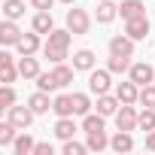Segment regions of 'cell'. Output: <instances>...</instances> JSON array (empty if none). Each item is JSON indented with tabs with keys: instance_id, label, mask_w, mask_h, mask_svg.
Returning a JSON list of instances; mask_svg holds the SVG:
<instances>
[{
	"instance_id": "30",
	"label": "cell",
	"mask_w": 155,
	"mask_h": 155,
	"mask_svg": "<svg viewBox=\"0 0 155 155\" xmlns=\"http://www.w3.org/2000/svg\"><path fill=\"white\" fill-rule=\"evenodd\" d=\"M15 76H21V73H18V67H15L12 61H9V64H0V82H3V85H12Z\"/></svg>"
},
{
	"instance_id": "21",
	"label": "cell",
	"mask_w": 155,
	"mask_h": 155,
	"mask_svg": "<svg viewBox=\"0 0 155 155\" xmlns=\"http://www.w3.org/2000/svg\"><path fill=\"white\" fill-rule=\"evenodd\" d=\"M55 134H58L61 140H70V137L76 134V122H73V116H64V119H58V122H55Z\"/></svg>"
},
{
	"instance_id": "31",
	"label": "cell",
	"mask_w": 155,
	"mask_h": 155,
	"mask_svg": "<svg viewBox=\"0 0 155 155\" xmlns=\"http://www.w3.org/2000/svg\"><path fill=\"white\" fill-rule=\"evenodd\" d=\"M43 55L52 61V64H64V58H67V49H61V46H43Z\"/></svg>"
},
{
	"instance_id": "40",
	"label": "cell",
	"mask_w": 155,
	"mask_h": 155,
	"mask_svg": "<svg viewBox=\"0 0 155 155\" xmlns=\"http://www.w3.org/2000/svg\"><path fill=\"white\" fill-rule=\"evenodd\" d=\"M61 3H67V6H73V3H76V0H61Z\"/></svg>"
},
{
	"instance_id": "5",
	"label": "cell",
	"mask_w": 155,
	"mask_h": 155,
	"mask_svg": "<svg viewBox=\"0 0 155 155\" xmlns=\"http://www.w3.org/2000/svg\"><path fill=\"white\" fill-rule=\"evenodd\" d=\"M128 79H134V82L143 88V85L155 82V70H152L146 61H137V64H131V70H128Z\"/></svg>"
},
{
	"instance_id": "37",
	"label": "cell",
	"mask_w": 155,
	"mask_h": 155,
	"mask_svg": "<svg viewBox=\"0 0 155 155\" xmlns=\"http://www.w3.org/2000/svg\"><path fill=\"white\" fill-rule=\"evenodd\" d=\"M55 149H52V143H37L34 146V155H52Z\"/></svg>"
},
{
	"instance_id": "23",
	"label": "cell",
	"mask_w": 155,
	"mask_h": 155,
	"mask_svg": "<svg viewBox=\"0 0 155 155\" xmlns=\"http://www.w3.org/2000/svg\"><path fill=\"white\" fill-rule=\"evenodd\" d=\"M3 15L12 18V21H18L25 15V0H3Z\"/></svg>"
},
{
	"instance_id": "10",
	"label": "cell",
	"mask_w": 155,
	"mask_h": 155,
	"mask_svg": "<svg viewBox=\"0 0 155 155\" xmlns=\"http://www.w3.org/2000/svg\"><path fill=\"white\" fill-rule=\"evenodd\" d=\"M94 107H97V113H101V116H116V113H119V107H122V101H119L116 94H110V91H107V94H97V104H94Z\"/></svg>"
},
{
	"instance_id": "3",
	"label": "cell",
	"mask_w": 155,
	"mask_h": 155,
	"mask_svg": "<svg viewBox=\"0 0 155 155\" xmlns=\"http://www.w3.org/2000/svg\"><path fill=\"white\" fill-rule=\"evenodd\" d=\"M110 76H113L110 70H88V91L91 94H107L110 85H113Z\"/></svg>"
},
{
	"instance_id": "13",
	"label": "cell",
	"mask_w": 155,
	"mask_h": 155,
	"mask_svg": "<svg viewBox=\"0 0 155 155\" xmlns=\"http://www.w3.org/2000/svg\"><path fill=\"white\" fill-rule=\"evenodd\" d=\"M18 73L25 76V79H37L40 76V61L34 55H21L18 58Z\"/></svg>"
},
{
	"instance_id": "2",
	"label": "cell",
	"mask_w": 155,
	"mask_h": 155,
	"mask_svg": "<svg viewBox=\"0 0 155 155\" xmlns=\"http://www.w3.org/2000/svg\"><path fill=\"white\" fill-rule=\"evenodd\" d=\"M140 113L134 110V104H122L119 107V113H116V128L119 131H137L140 125Z\"/></svg>"
},
{
	"instance_id": "20",
	"label": "cell",
	"mask_w": 155,
	"mask_h": 155,
	"mask_svg": "<svg viewBox=\"0 0 155 155\" xmlns=\"http://www.w3.org/2000/svg\"><path fill=\"white\" fill-rule=\"evenodd\" d=\"M34 146H37V143H34V137H31L28 131H21V134L15 137V143H12V152H15V155H31V152H34Z\"/></svg>"
},
{
	"instance_id": "6",
	"label": "cell",
	"mask_w": 155,
	"mask_h": 155,
	"mask_svg": "<svg viewBox=\"0 0 155 155\" xmlns=\"http://www.w3.org/2000/svg\"><path fill=\"white\" fill-rule=\"evenodd\" d=\"M125 34H128L131 40H146V37H149V18H146V15L128 18V21H125Z\"/></svg>"
},
{
	"instance_id": "8",
	"label": "cell",
	"mask_w": 155,
	"mask_h": 155,
	"mask_svg": "<svg viewBox=\"0 0 155 155\" xmlns=\"http://www.w3.org/2000/svg\"><path fill=\"white\" fill-rule=\"evenodd\" d=\"M21 37H25V34L18 31V25H15L12 18H6L3 25H0V43H3V46H18Z\"/></svg>"
},
{
	"instance_id": "39",
	"label": "cell",
	"mask_w": 155,
	"mask_h": 155,
	"mask_svg": "<svg viewBox=\"0 0 155 155\" xmlns=\"http://www.w3.org/2000/svg\"><path fill=\"white\" fill-rule=\"evenodd\" d=\"M146 149H149V152H155V131H149V134H146Z\"/></svg>"
},
{
	"instance_id": "26",
	"label": "cell",
	"mask_w": 155,
	"mask_h": 155,
	"mask_svg": "<svg viewBox=\"0 0 155 155\" xmlns=\"http://www.w3.org/2000/svg\"><path fill=\"white\" fill-rule=\"evenodd\" d=\"M85 146H88V152H104V149L110 146V140H107V134H104V131H94V134H88Z\"/></svg>"
},
{
	"instance_id": "38",
	"label": "cell",
	"mask_w": 155,
	"mask_h": 155,
	"mask_svg": "<svg viewBox=\"0 0 155 155\" xmlns=\"http://www.w3.org/2000/svg\"><path fill=\"white\" fill-rule=\"evenodd\" d=\"M31 3H34V9H52L55 0H31Z\"/></svg>"
},
{
	"instance_id": "29",
	"label": "cell",
	"mask_w": 155,
	"mask_h": 155,
	"mask_svg": "<svg viewBox=\"0 0 155 155\" xmlns=\"http://www.w3.org/2000/svg\"><path fill=\"white\" fill-rule=\"evenodd\" d=\"M15 131H18V128H15V125L6 119L3 125H0V146H12V143H15V137H18Z\"/></svg>"
},
{
	"instance_id": "34",
	"label": "cell",
	"mask_w": 155,
	"mask_h": 155,
	"mask_svg": "<svg viewBox=\"0 0 155 155\" xmlns=\"http://www.w3.org/2000/svg\"><path fill=\"white\" fill-rule=\"evenodd\" d=\"M137 125H140V131H146V134H149V131H155V110L143 107V113H140V122H137Z\"/></svg>"
},
{
	"instance_id": "11",
	"label": "cell",
	"mask_w": 155,
	"mask_h": 155,
	"mask_svg": "<svg viewBox=\"0 0 155 155\" xmlns=\"http://www.w3.org/2000/svg\"><path fill=\"white\" fill-rule=\"evenodd\" d=\"M31 28H34L37 34H52V31H55V21H52V12H49V9H37V15H34Z\"/></svg>"
},
{
	"instance_id": "16",
	"label": "cell",
	"mask_w": 155,
	"mask_h": 155,
	"mask_svg": "<svg viewBox=\"0 0 155 155\" xmlns=\"http://www.w3.org/2000/svg\"><path fill=\"white\" fill-rule=\"evenodd\" d=\"M110 149H113V152H119V155H122V152H131V149H134L131 131H119L116 137H110Z\"/></svg>"
},
{
	"instance_id": "1",
	"label": "cell",
	"mask_w": 155,
	"mask_h": 155,
	"mask_svg": "<svg viewBox=\"0 0 155 155\" xmlns=\"http://www.w3.org/2000/svg\"><path fill=\"white\" fill-rule=\"evenodd\" d=\"M67 28L76 34V37H85L88 31H91V15L85 12V9H67Z\"/></svg>"
},
{
	"instance_id": "17",
	"label": "cell",
	"mask_w": 155,
	"mask_h": 155,
	"mask_svg": "<svg viewBox=\"0 0 155 155\" xmlns=\"http://www.w3.org/2000/svg\"><path fill=\"white\" fill-rule=\"evenodd\" d=\"M94 61H97V58H94L91 49H79V52L73 55V67H76V70H85V73L94 70Z\"/></svg>"
},
{
	"instance_id": "33",
	"label": "cell",
	"mask_w": 155,
	"mask_h": 155,
	"mask_svg": "<svg viewBox=\"0 0 155 155\" xmlns=\"http://www.w3.org/2000/svg\"><path fill=\"white\" fill-rule=\"evenodd\" d=\"M37 88H40V91H55V88H61V85H58V79H55V73H40V76H37Z\"/></svg>"
},
{
	"instance_id": "28",
	"label": "cell",
	"mask_w": 155,
	"mask_h": 155,
	"mask_svg": "<svg viewBox=\"0 0 155 155\" xmlns=\"http://www.w3.org/2000/svg\"><path fill=\"white\" fill-rule=\"evenodd\" d=\"M73 70H76V67H67V64H55V70H52V73H55V79H58V85H61V88H67V85L73 82Z\"/></svg>"
},
{
	"instance_id": "36",
	"label": "cell",
	"mask_w": 155,
	"mask_h": 155,
	"mask_svg": "<svg viewBox=\"0 0 155 155\" xmlns=\"http://www.w3.org/2000/svg\"><path fill=\"white\" fill-rule=\"evenodd\" d=\"M9 107H15V91L12 85H3L0 88V110H9Z\"/></svg>"
},
{
	"instance_id": "12",
	"label": "cell",
	"mask_w": 155,
	"mask_h": 155,
	"mask_svg": "<svg viewBox=\"0 0 155 155\" xmlns=\"http://www.w3.org/2000/svg\"><path fill=\"white\" fill-rule=\"evenodd\" d=\"M52 113H55L58 119H64V116H76V110H73V94H58V97L52 101Z\"/></svg>"
},
{
	"instance_id": "35",
	"label": "cell",
	"mask_w": 155,
	"mask_h": 155,
	"mask_svg": "<svg viewBox=\"0 0 155 155\" xmlns=\"http://www.w3.org/2000/svg\"><path fill=\"white\" fill-rule=\"evenodd\" d=\"M61 152H64V155H85V152H88V146H82V143H76V140L70 137V140H64Z\"/></svg>"
},
{
	"instance_id": "18",
	"label": "cell",
	"mask_w": 155,
	"mask_h": 155,
	"mask_svg": "<svg viewBox=\"0 0 155 155\" xmlns=\"http://www.w3.org/2000/svg\"><path fill=\"white\" fill-rule=\"evenodd\" d=\"M119 15L128 21V18H137V15H146V6L140 3V0H122L119 6Z\"/></svg>"
},
{
	"instance_id": "7",
	"label": "cell",
	"mask_w": 155,
	"mask_h": 155,
	"mask_svg": "<svg viewBox=\"0 0 155 155\" xmlns=\"http://www.w3.org/2000/svg\"><path fill=\"white\" fill-rule=\"evenodd\" d=\"M134 43L137 40H131L128 34H116L110 40V55H128V58H134Z\"/></svg>"
},
{
	"instance_id": "9",
	"label": "cell",
	"mask_w": 155,
	"mask_h": 155,
	"mask_svg": "<svg viewBox=\"0 0 155 155\" xmlns=\"http://www.w3.org/2000/svg\"><path fill=\"white\" fill-rule=\"evenodd\" d=\"M116 97H119L122 104H137V97H140V85H137L134 79L119 82V85H116Z\"/></svg>"
},
{
	"instance_id": "19",
	"label": "cell",
	"mask_w": 155,
	"mask_h": 155,
	"mask_svg": "<svg viewBox=\"0 0 155 155\" xmlns=\"http://www.w3.org/2000/svg\"><path fill=\"white\" fill-rule=\"evenodd\" d=\"M116 15H119V6L113 3V0H97V21L101 25H110Z\"/></svg>"
},
{
	"instance_id": "32",
	"label": "cell",
	"mask_w": 155,
	"mask_h": 155,
	"mask_svg": "<svg viewBox=\"0 0 155 155\" xmlns=\"http://www.w3.org/2000/svg\"><path fill=\"white\" fill-rule=\"evenodd\" d=\"M137 104H143V107L155 110V82H149V85H143V88H140V97H137Z\"/></svg>"
},
{
	"instance_id": "4",
	"label": "cell",
	"mask_w": 155,
	"mask_h": 155,
	"mask_svg": "<svg viewBox=\"0 0 155 155\" xmlns=\"http://www.w3.org/2000/svg\"><path fill=\"white\" fill-rule=\"evenodd\" d=\"M34 116H37V113H34L31 107H9V110H6V119H9L18 131H28L31 122H34Z\"/></svg>"
},
{
	"instance_id": "24",
	"label": "cell",
	"mask_w": 155,
	"mask_h": 155,
	"mask_svg": "<svg viewBox=\"0 0 155 155\" xmlns=\"http://www.w3.org/2000/svg\"><path fill=\"white\" fill-rule=\"evenodd\" d=\"M73 37H76V34H73L70 28H67V31H58V28H55V31L49 34V46H61V49H67Z\"/></svg>"
},
{
	"instance_id": "15",
	"label": "cell",
	"mask_w": 155,
	"mask_h": 155,
	"mask_svg": "<svg viewBox=\"0 0 155 155\" xmlns=\"http://www.w3.org/2000/svg\"><path fill=\"white\" fill-rule=\"evenodd\" d=\"M28 107L37 113V116H43V113H49L52 110V101H49V91H40L37 88V94H31V101H28Z\"/></svg>"
},
{
	"instance_id": "22",
	"label": "cell",
	"mask_w": 155,
	"mask_h": 155,
	"mask_svg": "<svg viewBox=\"0 0 155 155\" xmlns=\"http://www.w3.org/2000/svg\"><path fill=\"white\" fill-rule=\"evenodd\" d=\"M107 70H110V73H128V70H131V58H128V55H110Z\"/></svg>"
},
{
	"instance_id": "27",
	"label": "cell",
	"mask_w": 155,
	"mask_h": 155,
	"mask_svg": "<svg viewBox=\"0 0 155 155\" xmlns=\"http://www.w3.org/2000/svg\"><path fill=\"white\" fill-rule=\"evenodd\" d=\"M73 110H76V116H88L91 113V97L82 94V91H73Z\"/></svg>"
},
{
	"instance_id": "14",
	"label": "cell",
	"mask_w": 155,
	"mask_h": 155,
	"mask_svg": "<svg viewBox=\"0 0 155 155\" xmlns=\"http://www.w3.org/2000/svg\"><path fill=\"white\" fill-rule=\"evenodd\" d=\"M15 49H18V55H37V52H40V34H37V31H34V34H25Z\"/></svg>"
},
{
	"instance_id": "25",
	"label": "cell",
	"mask_w": 155,
	"mask_h": 155,
	"mask_svg": "<svg viewBox=\"0 0 155 155\" xmlns=\"http://www.w3.org/2000/svg\"><path fill=\"white\" fill-rule=\"evenodd\" d=\"M104 119L107 116H94V113H88V116H82V131L85 134H94V131H104Z\"/></svg>"
}]
</instances>
